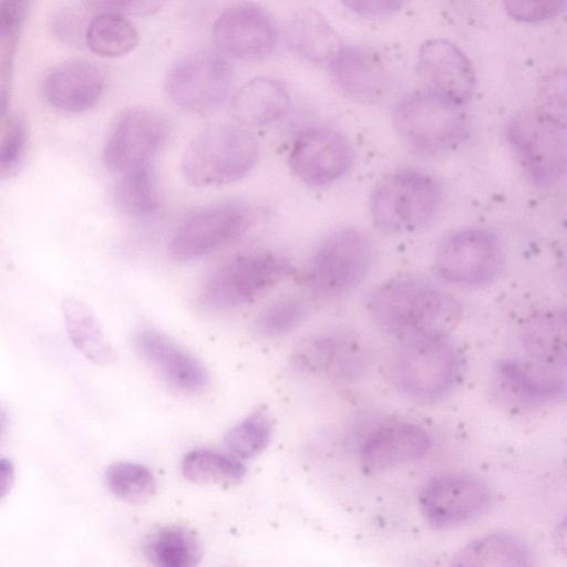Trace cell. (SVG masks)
<instances>
[{"label": "cell", "mask_w": 567, "mask_h": 567, "mask_svg": "<svg viewBox=\"0 0 567 567\" xmlns=\"http://www.w3.org/2000/svg\"><path fill=\"white\" fill-rule=\"evenodd\" d=\"M329 66L337 86L355 101L375 102L385 89L384 69L378 56L365 48L341 47Z\"/></svg>", "instance_id": "7402d4cb"}, {"label": "cell", "mask_w": 567, "mask_h": 567, "mask_svg": "<svg viewBox=\"0 0 567 567\" xmlns=\"http://www.w3.org/2000/svg\"><path fill=\"white\" fill-rule=\"evenodd\" d=\"M105 85L103 71L87 60H70L53 68L43 81V95L53 107L81 113L101 99Z\"/></svg>", "instance_id": "d6986e66"}, {"label": "cell", "mask_w": 567, "mask_h": 567, "mask_svg": "<svg viewBox=\"0 0 567 567\" xmlns=\"http://www.w3.org/2000/svg\"><path fill=\"white\" fill-rule=\"evenodd\" d=\"M370 313L385 332L404 341L447 337L461 319V306L437 287L414 278H396L372 293Z\"/></svg>", "instance_id": "6da1fadb"}, {"label": "cell", "mask_w": 567, "mask_h": 567, "mask_svg": "<svg viewBox=\"0 0 567 567\" xmlns=\"http://www.w3.org/2000/svg\"><path fill=\"white\" fill-rule=\"evenodd\" d=\"M182 473L196 484H235L243 480L246 468L233 454L197 449L184 456Z\"/></svg>", "instance_id": "f546056e"}, {"label": "cell", "mask_w": 567, "mask_h": 567, "mask_svg": "<svg viewBox=\"0 0 567 567\" xmlns=\"http://www.w3.org/2000/svg\"><path fill=\"white\" fill-rule=\"evenodd\" d=\"M97 11H111L125 14L147 16L157 12L162 7L161 1H92L87 3Z\"/></svg>", "instance_id": "f35d334b"}, {"label": "cell", "mask_w": 567, "mask_h": 567, "mask_svg": "<svg viewBox=\"0 0 567 567\" xmlns=\"http://www.w3.org/2000/svg\"><path fill=\"white\" fill-rule=\"evenodd\" d=\"M65 328L73 346L87 360L106 365L115 360L114 349L91 309L69 297L62 302Z\"/></svg>", "instance_id": "4316f807"}, {"label": "cell", "mask_w": 567, "mask_h": 567, "mask_svg": "<svg viewBox=\"0 0 567 567\" xmlns=\"http://www.w3.org/2000/svg\"><path fill=\"white\" fill-rule=\"evenodd\" d=\"M289 109V94L272 79L256 78L246 82L231 99L234 117L247 125H265L284 116Z\"/></svg>", "instance_id": "cb8c5ba5"}, {"label": "cell", "mask_w": 567, "mask_h": 567, "mask_svg": "<svg viewBox=\"0 0 567 567\" xmlns=\"http://www.w3.org/2000/svg\"><path fill=\"white\" fill-rule=\"evenodd\" d=\"M309 311L308 301L298 295H285L266 305L256 318L258 332L278 337L299 326Z\"/></svg>", "instance_id": "836d02e7"}, {"label": "cell", "mask_w": 567, "mask_h": 567, "mask_svg": "<svg viewBox=\"0 0 567 567\" xmlns=\"http://www.w3.org/2000/svg\"><path fill=\"white\" fill-rule=\"evenodd\" d=\"M27 12L25 1H4L0 9V62H1V106L6 114L8 101V81H10L12 61L18 39Z\"/></svg>", "instance_id": "e575fe53"}, {"label": "cell", "mask_w": 567, "mask_h": 567, "mask_svg": "<svg viewBox=\"0 0 567 567\" xmlns=\"http://www.w3.org/2000/svg\"><path fill=\"white\" fill-rule=\"evenodd\" d=\"M299 370L351 379L363 369L364 355L360 344L346 334H320L305 339L292 354Z\"/></svg>", "instance_id": "ffe728a7"}, {"label": "cell", "mask_w": 567, "mask_h": 567, "mask_svg": "<svg viewBox=\"0 0 567 567\" xmlns=\"http://www.w3.org/2000/svg\"><path fill=\"white\" fill-rule=\"evenodd\" d=\"M538 112L522 113L507 126V138L523 169L538 186L555 183L567 169V141Z\"/></svg>", "instance_id": "30bf717a"}, {"label": "cell", "mask_w": 567, "mask_h": 567, "mask_svg": "<svg viewBox=\"0 0 567 567\" xmlns=\"http://www.w3.org/2000/svg\"><path fill=\"white\" fill-rule=\"evenodd\" d=\"M117 207L133 217H148L159 207L156 181L150 164L123 173L115 187Z\"/></svg>", "instance_id": "4dcf8cb0"}, {"label": "cell", "mask_w": 567, "mask_h": 567, "mask_svg": "<svg viewBox=\"0 0 567 567\" xmlns=\"http://www.w3.org/2000/svg\"><path fill=\"white\" fill-rule=\"evenodd\" d=\"M289 45L312 62L331 61L341 49L340 40L318 12L297 10L286 24Z\"/></svg>", "instance_id": "484cf974"}, {"label": "cell", "mask_w": 567, "mask_h": 567, "mask_svg": "<svg viewBox=\"0 0 567 567\" xmlns=\"http://www.w3.org/2000/svg\"><path fill=\"white\" fill-rule=\"evenodd\" d=\"M430 446V436L421 427L410 423H392L380 426L365 439L361 463L368 471H383L422 457Z\"/></svg>", "instance_id": "44dd1931"}, {"label": "cell", "mask_w": 567, "mask_h": 567, "mask_svg": "<svg viewBox=\"0 0 567 567\" xmlns=\"http://www.w3.org/2000/svg\"><path fill=\"white\" fill-rule=\"evenodd\" d=\"M289 271V264L272 252L238 254L205 278L198 291V302L209 310H228L250 303L278 285Z\"/></svg>", "instance_id": "3957f363"}, {"label": "cell", "mask_w": 567, "mask_h": 567, "mask_svg": "<svg viewBox=\"0 0 567 567\" xmlns=\"http://www.w3.org/2000/svg\"><path fill=\"white\" fill-rule=\"evenodd\" d=\"M439 274L461 285H482L495 278L502 265L497 237L482 228H465L446 236L435 255Z\"/></svg>", "instance_id": "7c38bea8"}, {"label": "cell", "mask_w": 567, "mask_h": 567, "mask_svg": "<svg viewBox=\"0 0 567 567\" xmlns=\"http://www.w3.org/2000/svg\"><path fill=\"white\" fill-rule=\"evenodd\" d=\"M527 353L549 368H567V308L549 309L528 317L520 329Z\"/></svg>", "instance_id": "603a6c76"}, {"label": "cell", "mask_w": 567, "mask_h": 567, "mask_svg": "<svg viewBox=\"0 0 567 567\" xmlns=\"http://www.w3.org/2000/svg\"><path fill=\"white\" fill-rule=\"evenodd\" d=\"M394 127L410 147L424 154L452 150L468 134V121L461 107L423 91L406 96L398 104Z\"/></svg>", "instance_id": "8992f818"}, {"label": "cell", "mask_w": 567, "mask_h": 567, "mask_svg": "<svg viewBox=\"0 0 567 567\" xmlns=\"http://www.w3.org/2000/svg\"><path fill=\"white\" fill-rule=\"evenodd\" d=\"M141 358L173 389L195 394L205 390L209 374L203 363L169 337L143 328L134 338Z\"/></svg>", "instance_id": "ac0fdd59"}, {"label": "cell", "mask_w": 567, "mask_h": 567, "mask_svg": "<svg viewBox=\"0 0 567 567\" xmlns=\"http://www.w3.org/2000/svg\"><path fill=\"white\" fill-rule=\"evenodd\" d=\"M451 567H533L528 547L507 533H492L463 546Z\"/></svg>", "instance_id": "d4e9b609"}, {"label": "cell", "mask_w": 567, "mask_h": 567, "mask_svg": "<svg viewBox=\"0 0 567 567\" xmlns=\"http://www.w3.org/2000/svg\"><path fill=\"white\" fill-rule=\"evenodd\" d=\"M565 463H566V466H567V452H566V455H565Z\"/></svg>", "instance_id": "7bdbcfd3"}, {"label": "cell", "mask_w": 567, "mask_h": 567, "mask_svg": "<svg viewBox=\"0 0 567 567\" xmlns=\"http://www.w3.org/2000/svg\"><path fill=\"white\" fill-rule=\"evenodd\" d=\"M271 421L264 409H258L233 426L225 435V444L237 458H251L268 445Z\"/></svg>", "instance_id": "d6a6232c"}, {"label": "cell", "mask_w": 567, "mask_h": 567, "mask_svg": "<svg viewBox=\"0 0 567 567\" xmlns=\"http://www.w3.org/2000/svg\"><path fill=\"white\" fill-rule=\"evenodd\" d=\"M251 221L241 203L224 202L203 207L186 217L175 230L169 254L178 261L209 255L239 238Z\"/></svg>", "instance_id": "9c48e42d"}, {"label": "cell", "mask_w": 567, "mask_h": 567, "mask_svg": "<svg viewBox=\"0 0 567 567\" xmlns=\"http://www.w3.org/2000/svg\"><path fill=\"white\" fill-rule=\"evenodd\" d=\"M233 69L216 52L200 51L185 55L167 72L165 91L171 101L192 113H207L228 95Z\"/></svg>", "instance_id": "ba28073f"}, {"label": "cell", "mask_w": 567, "mask_h": 567, "mask_svg": "<svg viewBox=\"0 0 567 567\" xmlns=\"http://www.w3.org/2000/svg\"><path fill=\"white\" fill-rule=\"evenodd\" d=\"M104 482L109 491L128 504L147 502L157 489L153 472L138 463L117 462L107 467Z\"/></svg>", "instance_id": "1f68e13d"}, {"label": "cell", "mask_w": 567, "mask_h": 567, "mask_svg": "<svg viewBox=\"0 0 567 567\" xmlns=\"http://www.w3.org/2000/svg\"><path fill=\"white\" fill-rule=\"evenodd\" d=\"M344 4L353 12L365 18L388 17L398 11L403 3L394 0H351Z\"/></svg>", "instance_id": "ab89813d"}, {"label": "cell", "mask_w": 567, "mask_h": 567, "mask_svg": "<svg viewBox=\"0 0 567 567\" xmlns=\"http://www.w3.org/2000/svg\"><path fill=\"white\" fill-rule=\"evenodd\" d=\"M538 113L550 124L567 130V66L547 73L537 91Z\"/></svg>", "instance_id": "d590c367"}, {"label": "cell", "mask_w": 567, "mask_h": 567, "mask_svg": "<svg viewBox=\"0 0 567 567\" xmlns=\"http://www.w3.org/2000/svg\"><path fill=\"white\" fill-rule=\"evenodd\" d=\"M353 161L348 140L329 127L305 130L292 144L289 165L305 183L323 186L343 176Z\"/></svg>", "instance_id": "2e32d148"}, {"label": "cell", "mask_w": 567, "mask_h": 567, "mask_svg": "<svg viewBox=\"0 0 567 567\" xmlns=\"http://www.w3.org/2000/svg\"><path fill=\"white\" fill-rule=\"evenodd\" d=\"M554 542L556 547L567 556V516L556 527Z\"/></svg>", "instance_id": "b9f144b4"}, {"label": "cell", "mask_w": 567, "mask_h": 567, "mask_svg": "<svg viewBox=\"0 0 567 567\" xmlns=\"http://www.w3.org/2000/svg\"><path fill=\"white\" fill-rule=\"evenodd\" d=\"M144 554L153 567H197L203 545L188 527L169 525L151 533L144 540Z\"/></svg>", "instance_id": "83f0119b"}, {"label": "cell", "mask_w": 567, "mask_h": 567, "mask_svg": "<svg viewBox=\"0 0 567 567\" xmlns=\"http://www.w3.org/2000/svg\"><path fill=\"white\" fill-rule=\"evenodd\" d=\"M504 7L513 19L536 22L559 14L566 7V2L557 0L506 1Z\"/></svg>", "instance_id": "74e56055"}, {"label": "cell", "mask_w": 567, "mask_h": 567, "mask_svg": "<svg viewBox=\"0 0 567 567\" xmlns=\"http://www.w3.org/2000/svg\"><path fill=\"white\" fill-rule=\"evenodd\" d=\"M439 183L417 171H399L374 188L370 209L375 225L389 233H408L424 227L441 203Z\"/></svg>", "instance_id": "277c9868"}, {"label": "cell", "mask_w": 567, "mask_h": 567, "mask_svg": "<svg viewBox=\"0 0 567 567\" xmlns=\"http://www.w3.org/2000/svg\"><path fill=\"white\" fill-rule=\"evenodd\" d=\"M27 146L23 121L17 115L3 117L0 141V174L2 178L16 175L21 166Z\"/></svg>", "instance_id": "8d00e7d4"}, {"label": "cell", "mask_w": 567, "mask_h": 567, "mask_svg": "<svg viewBox=\"0 0 567 567\" xmlns=\"http://www.w3.org/2000/svg\"><path fill=\"white\" fill-rule=\"evenodd\" d=\"M417 74L423 92L461 107L475 87L474 68L465 53L447 40H429L420 48Z\"/></svg>", "instance_id": "5bb4252c"}, {"label": "cell", "mask_w": 567, "mask_h": 567, "mask_svg": "<svg viewBox=\"0 0 567 567\" xmlns=\"http://www.w3.org/2000/svg\"><path fill=\"white\" fill-rule=\"evenodd\" d=\"M372 261L373 246L369 237L357 228H340L317 248L306 280L320 296H339L367 277Z\"/></svg>", "instance_id": "52a82bcc"}, {"label": "cell", "mask_w": 567, "mask_h": 567, "mask_svg": "<svg viewBox=\"0 0 567 567\" xmlns=\"http://www.w3.org/2000/svg\"><path fill=\"white\" fill-rule=\"evenodd\" d=\"M491 501L489 488L478 478L450 474L426 484L420 495V507L431 525L444 528L473 520L487 509Z\"/></svg>", "instance_id": "9a60e30c"}, {"label": "cell", "mask_w": 567, "mask_h": 567, "mask_svg": "<svg viewBox=\"0 0 567 567\" xmlns=\"http://www.w3.org/2000/svg\"><path fill=\"white\" fill-rule=\"evenodd\" d=\"M259 154L256 137L245 128L214 125L199 132L184 151L181 171L194 187L234 183L246 176Z\"/></svg>", "instance_id": "7a4b0ae2"}, {"label": "cell", "mask_w": 567, "mask_h": 567, "mask_svg": "<svg viewBox=\"0 0 567 567\" xmlns=\"http://www.w3.org/2000/svg\"><path fill=\"white\" fill-rule=\"evenodd\" d=\"M1 470V496L4 497L8 489L11 487L13 482V465L9 460L2 458L0 464Z\"/></svg>", "instance_id": "60d3db41"}, {"label": "cell", "mask_w": 567, "mask_h": 567, "mask_svg": "<svg viewBox=\"0 0 567 567\" xmlns=\"http://www.w3.org/2000/svg\"><path fill=\"white\" fill-rule=\"evenodd\" d=\"M278 38L271 16L255 3L227 8L216 20L213 39L220 52L241 61H258L274 50Z\"/></svg>", "instance_id": "4fadbf2b"}, {"label": "cell", "mask_w": 567, "mask_h": 567, "mask_svg": "<svg viewBox=\"0 0 567 567\" xmlns=\"http://www.w3.org/2000/svg\"><path fill=\"white\" fill-rule=\"evenodd\" d=\"M494 389L503 402L529 409L563 400L567 382L555 369L539 362L508 359L496 367Z\"/></svg>", "instance_id": "e0dca14e"}, {"label": "cell", "mask_w": 567, "mask_h": 567, "mask_svg": "<svg viewBox=\"0 0 567 567\" xmlns=\"http://www.w3.org/2000/svg\"><path fill=\"white\" fill-rule=\"evenodd\" d=\"M393 375L408 394L435 399L449 393L462 375V359L447 337L419 338L404 342Z\"/></svg>", "instance_id": "5b68a950"}, {"label": "cell", "mask_w": 567, "mask_h": 567, "mask_svg": "<svg viewBox=\"0 0 567 567\" xmlns=\"http://www.w3.org/2000/svg\"><path fill=\"white\" fill-rule=\"evenodd\" d=\"M168 135V123L157 111L133 107L112 124L102 150L104 165L112 172L126 173L150 164Z\"/></svg>", "instance_id": "8fae6325"}, {"label": "cell", "mask_w": 567, "mask_h": 567, "mask_svg": "<svg viewBox=\"0 0 567 567\" xmlns=\"http://www.w3.org/2000/svg\"><path fill=\"white\" fill-rule=\"evenodd\" d=\"M84 39L93 53L103 58H117L135 49L138 32L125 16L97 11L87 23Z\"/></svg>", "instance_id": "f1b7e54d"}]
</instances>
